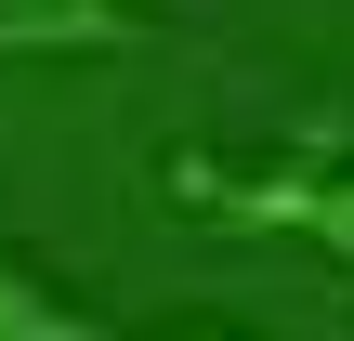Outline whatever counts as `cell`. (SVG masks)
I'll return each instance as SVG.
<instances>
[{
  "label": "cell",
  "mask_w": 354,
  "mask_h": 341,
  "mask_svg": "<svg viewBox=\"0 0 354 341\" xmlns=\"http://www.w3.org/2000/svg\"><path fill=\"white\" fill-rule=\"evenodd\" d=\"M171 197H184V210H223V223L315 237L354 276V171H210V158H171Z\"/></svg>",
  "instance_id": "6da1fadb"
},
{
  "label": "cell",
  "mask_w": 354,
  "mask_h": 341,
  "mask_svg": "<svg viewBox=\"0 0 354 341\" xmlns=\"http://www.w3.org/2000/svg\"><path fill=\"white\" fill-rule=\"evenodd\" d=\"M131 0H0V66H53V53H118Z\"/></svg>",
  "instance_id": "7a4b0ae2"
},
{
  "label": "cell",
  "mask_w": 354,
  "mask_h": 341,
  "mask_svg": "<svg viewBox=\"0 0 354 341\" xmlns=\"http://www.w3.org/2000/svg\"><path fill=\"white\" fill-rule=\"evenodd\" d=\"M0 341H105V315H79L26 250H0Z\"/></svg>",
  "instance_id": "3957f363"
},
{
  "label": "cell",
  "mask_w": 354,
  "mask_h": 341,
  "mask_svg": "<svg viewBox=\"0 0 354 341\" xmlns=\"http://www.w3.org/2000/svg\"><path fill=\"white\" fill-rule=\"evenodd\" d=\"M171 341H236V329H171Z\"/></svg>",
  "instance_id": "277c9868"
}]
</instances>
